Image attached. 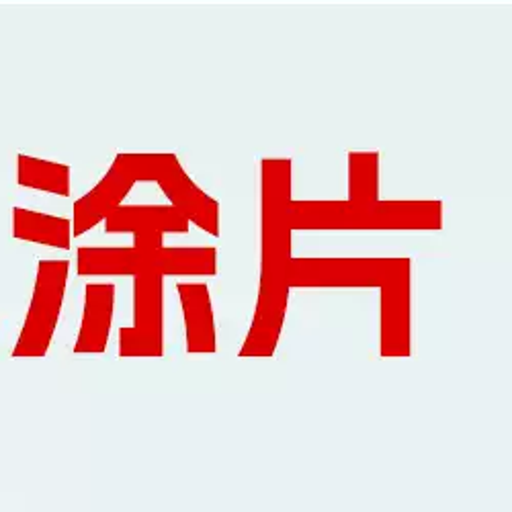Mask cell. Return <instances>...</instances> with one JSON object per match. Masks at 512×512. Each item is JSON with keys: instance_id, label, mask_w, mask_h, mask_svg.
<instances>
[{"instance_id": "cell-1", "label": "cell", "mask_w": 512, "mask_h": 512, "mask_svg": "<svg viewBox=\"0 0 512 512\" xmlns=\"http://www.w3.org/2000/svg\"><path fill=\"white\" fill-rule=\"evenodd\" d=\"M291 173L289 158L261 162V283L252 326L238 357H273L289 304L291 263Z\"/></svg>"}, {"instance_id": "cell-2", "label": "cell", "mask_w": 512, "mask_h": 512, "mask_svg": "<svg viewBox=\"0 0 512 512\" xmlns=\"http://www.w3.org/2000/svg\"><path fill=\"white\" fill-rule=\"evenodd\" d=\"M291 230H441V201H291Z\"/></svg>"}, {"instance_id": "cell-3", "label": "cell", "mask_w": 512, "mask_h": 512, "mask_svg": "<svg viewBox=\"0 0 512 512\" xmlns=\"http://www.w3.org/2000/svg\"><path fill=\"white\" fill-rule=\"evenodd\" d=\"M76 269L80 277H138L146 273L170 275H218V250L213 246H162V248H134V246H82L78 248Z\"/></svg>"}, {"instance_id": "cell-4", "label": "cell", "mask_w": 512, "mask_h": 512, "mask_svg": "<svg viewBox=\"0 0 512 512\" xmlns=\"http://www.w3.org/2000/svg\"><path fill=\"white\" fill-rule=\"evenodd\" d=\"M168 154H117L107 175L74 203L72 236L78 238L107 220L138 183H154Z\"/></svg>"}, {"instance_id": "cell-5", "label": "cell", "mask_w": 512, "mask_h": 512, "mask_svg": "<svg viewBox=\"0 0 512 512\" xmlns=\"http://www.w3.org/2000/svg\"><path fill=\"white\" fill-rule=\"evenodd\" d=\"M70 263L68 261H39L31 304L13 349V357H46L60 320Z\"/></svg>"}, {"instance_id": "cell-6", "label": "cell", "mask_w": 512, "mask_h": 512, "mask_svg": "<svg viewBox=\"0 0 512 512\" xmlns=\"http://www.w3.org/2000/svg\"><path fill=\"white\" fill-rule=\"evenodd\" d=\"M396 259H291L293 289H373L381 287Z\"/></svg>"}, {"instance_id": "cell-7", "label": "cell", "mask_w": 512, "mask_h": 512, "mask_svg": "<svg viewBox=\"0 0 512 512\" xmlns=\"http://www.w3.org/2000/svg\"><path fill=\"white\" fill-rule=\"evenodd\" d=\"M164 355V277H134V326L119 328V357Z\"/></svg>"}, {"instance_id": "cell-8", "label": "cell", "mask_w": 512, "mask_h": 512, "mask_svg": "<svg viewBox=\"0 0 512 512\" xmlns=\"http://www.w3.org/2000/svg\"><path fill=\"white\" fill-rule=\"evenodd\" d=\"M379 355L410 357L412 355V261L398 256L390 275L379 287Z\"/></svg>"}, {"instance_id": "cell-9", "label": "cell", "mask_w": 512, "mask_h": 512, "mask_svg": "<svg viewBox=\"0 0 512 512\" xmlns=\"http://www.w3.org/2000/svg\"><path fill=\"white\" fill-rule=\"evenodd\" d=\"M105 224L107 234H134V248H162L164 234H187L189 220L173 205H119Z\"/></svg>"}, {"instance_id": "cell-10", "label": "cell", "mask_w": 512, "mask_h": 512, "mask_svg": "<svg viewBox=\"0 0 512 512\" xmlns=\"http://www.w3.org/2000/svg\"><path fill=\"white\" fill-rule=\"evenodd\" d=\"M168 197L170 205L179 209L189 224H195L213 238L220 236V203L209 197L181 166L175 154H168L154 181Z\"/></svg>"}, {"instance_id": "cell-11", "label": "cell", "mask_w": 512, "mask_h": 512, "mask_svg": "<svg viewBox=\"0 0 512 512\" xmlns=\"http://www.w3.org/2000/svg\"><path fill=\"white\" fill-rule=\"evenodd\" d=\"M115 310V285L91 283L84 289L82 324L76 336V355H103L109 343Z\"/></svg>"}, {"instance_id": "cell-12", "label": "cell", "mask_w": 512, "mask_h": 512, "mask_svg": "<svg viewBox=\"0 0 512 512\" xmlns=\"http://www.w3.org/2000/svg\"><path fill=\"white\" fill-rule=\"evenodd\" d=\"M181 308L185 316L187 353L189 355H211L218 351L216 318L207 285L203 283H181L179 287Z\"/></svg>"}, {"instance_id": "cell-13", "label": "cell", "mask_w": 512, "mask_h": 512, "mask_svg": "<svg viewBox=\"0 0 512 512\" xmlns=\"http://www.w3.org/2000/svg\"><path fill=\"white\" fill-rule=\"evenodd\" d=\"M13 236L23 242L70 250L72 220L23 207H13Z\"/></svg>"}, {"instance_id": "cell-14", "label": "cell", "mask_w": 512, "mask_h": 512, "mask_svg": "<svg viewBox=\"0 0 512 512\" xmlns=\"http://www.w3.org/2000/svg\"><path fill=\"white\" fill-rule=\"evenodd\" d=\"M70 166L33 158L27 154L17 156V183L25 189L44 191L60 197L70 195Z\"/></svg>"}, {"instance_id": "cell-15", "label": "cell", "mask_w": 512, "mask_h": 512, "mask_svg": "<svg viewBox=\"0 0 512 512\" xmlns=\"http://www.w3.org/2000/svg\"><path fill=\"white\" fill-rule=\"evenodd\" d=\"M351 203L379 201V152H349Z\"/></svg>"}]
</instances>
